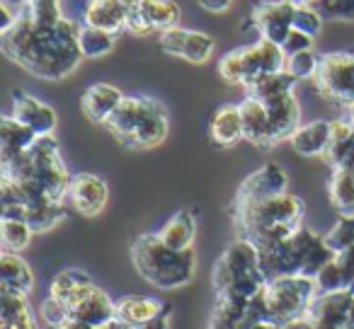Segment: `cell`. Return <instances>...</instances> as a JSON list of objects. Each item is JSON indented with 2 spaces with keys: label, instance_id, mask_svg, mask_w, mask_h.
<instances>
[{
  "label": "cell",
  "instance_id": "obj_1",
  "mask_svg": "<svg viewBox=\"0 0 354 329\" xmlns=\"http://www.w3.org/2000/svg\"><path fill=\"white\" fill-rule=\"evenodd\" d=\"M12 12V25L0 32V51L12 63L46 83H59L78 70L83 63L80 25L61 12L59 0H35Z\"/></svg>",
  "mask_w": 354,
  "mask_h": 329
},
{
  "label": "cell",
  "instance_id": "obj_2",
  "mask_svg": "<svg viewBox=\"0 0 354 329\" xmlns=\"http://www.w3.org/2000/svg\"><path fill=\"white\" fill-rule=\"evenodd\" d=\"M0 197L3 206L22 203L27 208L64 203L73 175L66 168L54 136H39L25 152L0 160Z\"/></svg>",
  "mask_w": 354,
  "mask_h": 329
},
{
  "label": "cell",
  "instance_id": "obj_3",
  "mask_svg": "<svg viewBox=\"0 0 354 329\" xmlns=\"http://www.w3.org/2000/svg\"><path fill=\"white\" fill-rule=\"evenodd\" d=\"M306 203L296 194L286 192L279 197L252 203H231V218L241 240H248L257 250L279 245L304 226Z\"/></svg>",
  "mask_w": 354,
  "mask_h": 329
},
{
  "label": "cell",
  "instance_id": "obj_4",
  "mask_svg": "<svg viewBox=\"0 0 354 329\" xmlns=\"http://www.w3.org/2000/svg\"><path fill=\"white\" fill-rule=\"evenodd\" d=\"M109 133L117 138L119 146L129 150H151L167 138L170 117L162 102L146 94L124 97L117 112L104 123Z\"/></svg>",
  "mask_w": 354,
  "mask_h": 329
},
{
  "label": "cell",
  "instance_id": "obj_5",
  "mask_svg": "<svg viewBox=\"0 0 354 329\" xmlns=\"http://www.w3.org/2000/svg\"><path fill=\"white\" fill-rule=\"evenodd\" d=\"M131 261L141 279L162 290L183 288L194 279V271H197L194 247L172 250L158 237V232L138 235L131 242Z\"/></svg>",
  "mask_w": 354,
  "mask_h": 329
},
{
  "label": "cell",
  "instance_id": "obj_6",
  "mask_svg": "<svg viewBox=\"0 0 354 329\" xmlns=\"http://www.w3.org/2000/svg\"><path fill=\"white\" fill-rule=\"evenodd\" d=\"M260 252V266L267 281L281 276H308L315 279L318 271L335 257V252L325 245V237L301 226L294 235L281 240L279 245Z\"/></svg>",
  "mask_w": 354,
  "mask_h": 329
},
{
  "label": "cell",
  "instance_id": "obj_7",
  "mask_svg": "<svg viewBox=\"0 0 354 329\" xmlns=\"http://www.w3.org/2000/svg\"><path fill=\"white\" fill-rule=\"evenodd\" d=\"M212 283L218 300H252L267 288V276L262 274L260 252L252 242L238 237L216 259L212 271Z\"/></svg>",
  "mask_w": 354,
  "mask_h": 329
},
{
  "label": "cell",
  "instance_id": "obj_8",
  "mask_svg": "<svg viewBox=\"0 0 354 329\" xmlns=\"http://www.w3.org/2000/svg\"><path fill=\"white\" fill-rule=\"evenodd\" d=\"M318 295V283L308 276H281L267 283L262 290L267 322L277 329H289L291 324L308 317L310 303Z\"/></svg>",
  "mask_w": 354,
  "mask_h": 329
},
{
  "label": "cell",
  "instance_id": "obj_9",
  "mask_svg": "<svg viewBox=\"0 0 354 329\" xmlns=\"http://www.w3.org/2000/svg\"><path fill=\"white\" fill-rule=\"evenodd\" d=\"M281 70H286L284 51H281V46L265 39L248 46H238V49L223 54L218 61V75L226 83L243 85V88H250L265 75L281 73Z\"/></svg>",
  "mask_w": 354,
  "mask_h": 329
},
{
  "label": "cell",
  "instance_id": "obj_10",
  "mask_svg": "<svg viewBox=\"0 0 354 329\" xmlns=\"http://www.w3.org/2000/svg\"><path fill=\"white\" fill-rule=\"evenodd\" d=\"M320 97L342 109L354 107V54L333 51L323 54L318 63V73L313 78Z\"/></svg>",
  "mask_w": 354,
  "mask_h": 329
},
{
  "label": "cell",
  "instance_id": "obj_11",
  "mask_svg": "<svg viewBox=\"0 0 354 329\" xmlns=\"http://www.w3.org/2000/svg\"><path fill=\"white\" fill-rule=\"evenodd\" d=\"M294 15L296 6L289 0H262L252 8L250 22L260 32V39L281 46L294 30Z\"/></svg>",
  "mask_w": 354,
  "mask_h": 329
},
{
  "label": "cell",
  "instance_id": "obj_12",
  "mask_svg": "<svg viewBox=\"0 0 354 329\" xmlns=\"http://www.w3.org/2000/svg\"><path fill=\"white\" fill-rule=\"evenodd\" d=\"M289 192V177H286L284 168L277 162H267L260 170L248 175L238 187L233 203H252V201H265V199L279 197V194Z\"/></svg>",
  "mask_w": 354,
  "mask_h": 329
},
{
  "label": "cell",
  "instance_id": "obj_13",
  "mask_svg": "<svg viewBox=\"0 0 354 329\" xmlns=\"http://www.w3.org/2000/svg\"><path fill=\"white\" fill-rule=\"evenodd\" d=\"M109 199V187L102 177L93 172H78L71 177L68 201L80 216L95 218L104 211Z\"/></svg>",
  "mask_w": 354,
  "mask_h": 329
},
{
  "label": "cell",
  "instance_id": "obj_14",
  "mask_svg": "<svg viewBox=\"0 0 354 329\" xmlns=\"http://www.w3.org/2000/svg\"><path fill=\"white\" fill-rule=\"evenodd\" d=\"M12 117L20 123H25V126H30L37 136H54L56 123H59L54 107L32 97L25 90H15L12 92Z\"/></svg>",
  "mask_w": 354,
  "mask_h": 329
},
{
  "label": "cell",
  "instance_id": "obj_15",
  "mask_svg": "<svg viewBox=\"0 0 354 329\" xmlns=\"http://www.w3.org/2000/svg\"><path fill=\"white\" fill-rule=\"evenodd\" d=\"M267 114H270V148L281 141H291L301 126V107L294 92L279 94L267 99Z\"/></svg>",
  "mask_w": 354,
  "mask_h": 329
},
{
  "label": "cell",
  "instance_id": "obj_16",
  "mask_svg": "<svg viewBox=\"0 0 354 329\" xmlns=\"http://www.w3.org/2000/svg\"><path fill=\"white\" fill-rule=\"evenodd\" d=\"M127 94H122V90L114 88L109 83H95L90 85L88 90L80 97V109L88 117V121L97 123V126H104L107 119L117 112V107L122 104V99Z\"/></svg>",
  "mask_w": 354,
  "mask_h": 329
},
{
  "label": "cell",
  "instance_id": "obj_17",
  "mask_svg": "<svg viewBox=\"0 0 354 329\" xmlns=\"http://www.w3.org/2000/svg\"><path fill=\"white\" fill-rule=\"evenodd\" d=\"M71 319L88 327H107V324L117 322V303L109 298L104 290L95 288L85 300H80L73 310H71Z\"/></svg>",
  "mask_w": 354,
  "mask_h": 329
},
{
  "label": "cell",
  "instance_id": "obj_18",
  "mask_svg": "<svg viewBox=\"0 0 354 329\" xmlns=\"http://www.w3.org/2000/svg\"><path fill=\"white\" fill-rule=\"evenodd\" d=\"M352 303H354V290L318 293L313 303H310L308 317L306 319H313V322H320V324H337V327H344Z\"/></svg>",
  "mask_w": 354,
  "mask_h": 329
},
{
  "label": "cell",
  "instance_id": "obj_19",
  "mask_svg": "<svg viewBox=\"0 0 354 329\" xmlns=\"http://www.w3.org/2000/svg\"><path fill=\"white\" fill-rule=\"evenodd\" d=\"M97 288L95 281L90 279V274H85L83 269H66L51 279V295L59 298L61 303H66L71 310L88 298L93 290Z\"/></svg>",
  "mask_w": 354,
  "mask_h": 329
},
{
  "label": "cell",
  "instance_id": "obj_20",
  "mask_svg": "<svg viewBox=\"0 0 354 329\" xmlns=\"http://www.w3.org/2000/svg\"><path fill=\"white\" fill-rule=\"evenodd\" d=\"M323 160L333 170H354V126L347 119H335Z\"/></svg>",
  "mask_w": 354,
  "mask_h": 329
},
{
  "label": "cell",
  "instance_id": "obj_21",
  "mask_svg": "<svg viewBox=\"0 0 354 329\" xmlns=\"http://www.w3.org/2000/svg\"><path fill=\"white\" fill-rule=\"evenodd\" d=\"M241 117H243V138L257 148H270V114H267V104L262 99L248 97L241 104Z\"/></svg>",
  "mask_w": 354,
  "mask_h": 329
},
{
  "label": "cell",
  "instance_id": "obj_22",
  "mask_svg": "<svg viewBox=\"0 0 354 329\" xmlns=\"http://www.w3.org/2000/svg\"><path fill=\"white\" fill-rule=\"evenodd\" d=\"M127 20L129 10L119 0H90L85 8L83 25H93L109 34H119L122 30H127Z\"/></svg>",
  "mask_w": 354,
  "mask_h": 329
},
{
  "label": "cell",
  "instance_id": "obj_23",
  "mask_svg": "<svg viewBox=\"0 0 354 329\" xmlns=\"http://www.w3.org/2000/svg\"><path fill=\"white\" fill-rule=\"evenodd\" d=\"M209 136L216 146L231 148L238 141H243V117L238 104H223L214 112L209 121Z\"/></svg>",
  "mask_w": 354,
  "mask_h": 329
},
{
  "label": "cell",
  "instance_id": "obj_24",
  "mask_svg": "<svg viewBox=\"0 0 354 329\" xmlns=\"http://www.w3.org/2000/svg\"><path fill=\"white\" fill-rule=\"evenodd\" d=\"M330 133H333V121H325V119H318V121L310 123H301L299 131L291 136V148H294L299 155L313 157V155H325L330 143Z\"/></svg>",
  "mask_w": 354,
  "mask_h": 329
},
{
  "label": "cell",
  "instance_id": "obj_25",
  "mask_svg": "<svg viewBox=\"0 0 354 329\" xmlns=\"http://www.w3.org/2000/svg\"><path fill=\"white\" fill-rule=\"evenodd\" d=\"M0 279H3V290L22 295H30L32 286H35V274H32L30 264L17 252L0 255Z\"/></svg>",
  "mask_w": 354,
  "mask_h": 329
},
{
  "label": "cell",
  "instance_id": "obj_26",
  "mask_svg": "<svg viewBox=\"0 0 354 329\" xmlns=\"http://www.w3.org/2000/svg\"><path fill=\"white\" fill-rule=\"evenodd\" d=\"M165 308H167V303L148 298V295H127V298L117 300V319L136 329L138 324L158 317Z\"/></svg>",
  "mask_w": 354,
  "mask_h": 329
},
{
  "label": "cell",
  "instance_id": "obj_27",
  "mask_svg": "<svg viewBox=\"0 0 354 329\" xmlns=\"http://www.w3.org/2000/svg\"><path fill=\"white\" fill-rule=\"evenodd\" d=\"M37 138L39 136L30 126L17 121L12 114L3 117V121H0V160H10V157L25 152Z\"/></svg>",
  "mask_w": 354,
  "mask_h": 329
},
{
  "label": "cell",
  "instance_id": "obj_28",
  "mask_svg": "<svg viewBox=\"0 0 354 329\" xmlns=\"http://www.w3.org/2000/svg\"><path fill=\"white\" fill-rule=\"evenodd\" d=\"M194 235H197V218L187 208L170 216L165 226L158 230V237L172 250H189L194 242Z\"/></svg>",
  "mask_w": 354,
  "mask_h": 329
},
{
  "label": "cell",
  "instance_id": "obj_29",
  "mask_svg": "<svg viewBox=\"0 0 354 329\" xmlns=\"http://www.w3.org/2000/svg\"><path fill=\"white\" fill-rule=\"evenodd\" d=\"M0 329H35V319H32L30 305H27V295L12 293V290H3V300H0Z\"/></svg>",
  "mask_w": 354,
  "mask_h": 329
},
{
  "label": "cell",
  "instance_id": "obj_30",
  "mask_svg": "<svg viewBox=\"0 0 354 329\" xmlns=\"http://www.w3.org/2000/svg\"><path fill=\"white\" fill-rule=\"evenodd\" d=\"M328 197L339 216L354 218V170H333Z\"/></svg>",
  "mask_w": 354,
  "mask_h": 329
},
{
  "label": "cell",
  "instance_id": "obj_31",
  "mask_svg": "<svg viewBox=\"0 0 354 329\" xmlns=\"http://www.w3.org/2000/svg\"><path fill=\"white\" fill-rule=\"evenodd\" d=\"M143 17L148 20V25L156 32H165L172 30V27H180V17H183V10L177 6L175 0H143L141 6Z\"/></svg>",
  "mask_w": 354,
  "mask_h": 329
},
{
  "label": "cell",
  "instance_id": "obj_32",
  "mask_svg": "<svg viewBox=\"0 0 354 329\" xmlns=\"http://www.w3.org/2000/svg\"><path fill=\"white\" fill-rule=\"evenodd\" d=\"M114 44H117V34H109L93 25H80L78 46L83 59H102L114 49Z\"/></svg>",
  "mask_w": 354,
  "mask_h": 329
},
{
  "label": "cell",
  "instance_id": "obj_33",
  "mask_svg": "<svg viewBox=\"0 0 354 329\" xmlns=\"http://www.w3.org/2000/svg\"><path fill=\"white\" fill-rule=\"evenodd\" d=\"M294 85H296V78L289 73V70H281V73H272V75H265L260 78L257 83H252L250 88H245L248 97H255V99H274L279 94H286V92H294Z\"/></svg>",
  "mask_w": 354,
  "mask_h": 329
},
{
  "label": "cell",
  "instance_id": "obj_34",
  "mask_svg": "<svg viewBox=\"0 0 354 329\" xmlns=\"http://www.w3.org/2000/svg\"><path fill=\"white\" fill-rule=\"evenodd\" d=\"M32 230L25 221H8L3 218L0 221V242H3V252H17L20 255L27 245L32 242Z\"/></svg>",
  "mask_w": 354,
  "mask_h": 329
},
{
  "label": "cell",
  "instance_id": "obj_35",
  "mask_svg": "<svg viewBox=\"0 0 354 329\" xmlns=\"http://www.w3.org/2000/svg\"><path fill=\"white\" fill-rule=\"evenodd\" d=\"M214 49H216V41H214L212 34L189 30L187 41H185V49H183V59L189 61V63H207L212 59Z\"/></svg>",
  "mask_w": 354,
  "mask_h": 329
},
{
  "label": "cell",
  "instance_id": "obj_36",
  "mask_svg": "<svg viewBox=\"0 0 354 329\" xmlns=\"http://www.w3.org/2000/svg\"><path fill=\"white\" fill-rule=\"evenodd\" d=\"M66 216L64 203H49V206H39V208H27V226L35 232H46L61 223Z\"/></svg>",
  "mask_w": 354,
  "mask_h": 329
},
{
  "label": "cell",
  "instance_id": "obj_37",
  "mask_svg": "<svg viewBox=\"0 0 354 329\" xmlns=\"http://www.w3.org/2000/svg\"><path fill=\"white\" fill-rule=\"evenodd\" d=\"M323 237H325V245H328L335 255L354 247V218L339 216L337 223H335V226L328 230V235H323Z\"/></svg>",
  "mask_w": 354,
  "mask_h": 329
},
{
  "label": "cell",
  "instance_id": "obj_38",
  "mask_svg": "<svg viewBox=\"0 0 354 329\" xmlns=\"http://www.w3.org/2000/svg\"><path fill=\"white\" fill-rule=\"evenodd\" d=\"M318 63H320V56H315L313 51H301V54H294L286 59V70L296 80H306V78L313 80L315 73H318Z\"/></svg>",
  "mask_w": 354,
  "mask_h": 329
},
{
  "label": "cell",
  "instance_id": "obj_39",
  "mask_svg": "<svg viewBox=\"0 0 354 329\" xmlns=\"http://www.w3.org/2000/svg\"><path fill=\"white\" fill-rule=\"evenodd\" d=\"M323 20L325 17L320 15L318 8L313 6H301L296 8V15H294V30L296 32H304L308 37H318L320 30H323Z\"/></svg>",
  "mask_w": 354,
  "mask_h": 329
},
{
  "label": "cell",
  "instance_id": "obj_40",
  "mask_svg": "<svg viewBox=\"0 0 354 329\" xmlns=\"http://www.w3.org/2000/svg\"><path fill=\"white\" fill-rule=\"evenodd\" d=\"M318 10L325 20L354 22V0H318Z\"/></svg>",
  "mask_w": 354,
  "mask_h": 329
},
{
  "label": "cell",
  "instance_id": "obj_41",
  "mask_svg": "<svg viewBox=\"0 0 354 329\" xmlns=\"http://www.w3.org/2000/svg\"><path fill=\"white\" fill-rule=\"evenodd\" d=\"M39 315H41V319H44V322L49 324L51 329H56V327H61V324L71 319V308L66 303H61L59 298L49 295V298L41 303Z\"/></svg>",
  "mask_w": 354,
  "mask_h": 329
},
{
  "label": "cell",
  "instance_id": "obj_42",
  "mask_svg": "<svg viewBox=\"0 0 354 329\" xmlns=\"http://www.w3.org/2000/svg\"><path fill=\"white\" fill-rule=\"evenodd\" d=\"M187 32L189 30H183V27H172V30H165L160 32L158 37V44L165 54L170 56H180L183 59V49H185V41H187Z\"/></svg>",
  "mask_w": 354,
  "mask_h": 329
},
{
  "label": "cell",
  "instance_id": "obj_43",
  "mask_svg": "<svg viewBox=\"0 0 354 329\" xmlns=\"http://www.w3.org/2000/svg\"><path fill=\"white\" fill-rule=\"evenodd\" d=\"M281 51H284L286 59L294 56V54H301V51H313V37L304 34V32L291 30V34L286 37V41L281 44Z\"/></svg>",
  "mask_w": 354,
  "mask_h": 329
},
{
  "label": "cell",
  "instance_id": "obj_44",
  "mask_svg": "<svg viewBox=\"0 0 354 329\" xmlns=\"http://www.w3.org/2000/svg\"><path fill=\"white\" fill-rule=\"evenodd\" d=\"M335 261H337L339 271H342L347 288L354 290V247H349V250H344V252H339V255H335Z\"/></svg>",
  "mask_w": 354,
  "mask_h": 329
},
{
  "label": "cell",
  "instance_id": "obj_45",
  "mask_svg": "<svg viewBox=\"0 0 354 329\" xmlns=\"http://www.w3.org/2000/svg\"><path fill=\"white\" fill-rule=\"evenodd\" d=\"M136 329H170V305H167V308L162 310L158 317H153V319H148V322L138 324Z\"/></svg>",
  "mask_w": 354,
  "mask_h": 329
},
{
  "label": "cell",
  "instance_id": "obj_46",
  "mask_svg": "<svg viewBox=\"0 0 354 329\" xmlns=\"http://www.w3.org/2000/svg\"><path fill=\"white\" fill-rule=\"evenodd\" d=\"M56 329H133V327H129V324H124V322H112V324H107V327H88V324H80V322H75V319H68V322H64L61 327H56Z\"/></svg>",
  "mask_w": 354,
  "mask_h": 329
},
{
  "label": "cell",
  "instance_id": "obj_47",
  "mask_svg": "<svg viewBox=\"0 0 354 329\" xmlns=\"http://www.w3.org/2000/svg\"><path fill=\"white\" fill-rule=\"evenodd\" d=\"M207 12H226L233 0H197Z\"/></svg>",
  "mask_w": 354,
  "mask_h": 329
},
{
  "label": "cell",
  "instance_id": "obj_48",
  "mask_svg": "<svg viewBox=\"0 0 354 329\" xmlns=\"http://www.w3.org/2000/svg\"><path fill=\"white\" fill-rule=\"evenodd\" d=\"M289 329H344V327H337V324H320V322H313V319H301V322L291 324Z\"/></svg>",
  "mask_w": 354,
  "mask_h": 329
},
{
  "label": "cell",
  "instance_id": "obj_49",
  "mask_svg": "<svg viewBox=\"0 0 354 329\" xmlns=\"http://www.w3.org/2000/svg\"><path fill=\"white\" fill-rule=\"evenodd\" d=\"M0 3H6V6H10L12 10H17V8L27 6V3H35V0H0Z\"/></svg>",
  "mask_w": 354,
  "mask_h": 329
},
{
  "label": "cell",
  "instance_id": "obj_50",
  "mask_svg": "<svg viewBox=\"0 0 354 329\" xmlns=\"http://www.w3.org/2000/svg\"><path fill=\"white\" fill-rule=\"evenodd\" d=\"M344 329H354V303L349 308V315H347V322H344Z\"/></svg>",
  "mask_w": 354,
  "mask_h": 329
},
{
  "label": "cell",
  "instance_id": "obj_51",
  "mask_svg": "<svg viewBox=\"0 0 354 329\" xmlns=\"http://www.w3.org/2000/svg\"><path fill=\"white\" fill-rule=\"evenodd\" d=\"M119 3H124V6H127V10H133V8L141 6L143 0H119Z\"/></svg>",
  "mask_w": 354,
  "mask_h": 329
},
{
  "label": "cell",
  "instance_id": "obj_52",
  "mask_svg": "<svg viewBox=\"0 0 354 329\" xmlns=\"http://www.w3.org/2000/svg\"><path fill=\"white\" fill-rule=\"evenodd\" d=\"M248 329H277L274 324H270V322H255V324H250Z\"/></svg>",
  "mask_w": 354,
  "mask_h": 329
},
{
  "label": "cell",
  "instance_id": "obj_53",
  "mask_svg": "<svg viewBox=\"0 0 354 329\" xmlns=\"http://www.w3.org/2000/svg\"><path fill=\"white\" fill-rule=\"evenodd\" d=\"M289 3L296 8H301V6H310V3H318V0H289Z\"/></svg>",
  "mask_w": 354,
  "mask_h": 329
},
{
  "label": "cell",
  "instance_id": "obj_54",
  "mask_svg": "<svg viewBox=\"0 0 354 329\" xmlns=\"http://www.w3.org/2000/svg\"><path fill=\"white\" fill-rule=\"evenodd\" d=\"M207 329H221V327H207Z\"/></svg>",
  "mask_w": 354,
  "mask_h": 329
}]
</instances>
